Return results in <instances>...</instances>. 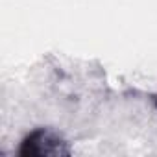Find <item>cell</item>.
Returning a JSON list of instances; mask_svg holds the SVG:
<instances>
[{
  "instance_id": "6da1fadb",
  "label": "cell",
  "mask_w": 157,
  "mask_h": 157,
  "mask_svg": "<svg viewBox=\"0 0 157 157\" xmlns=\"http://www.w3.org/2000/svg\"><path fill=\"white\" fill-rule=\"evenodd\" d=\"M70 148L67 142L50 129L32 131L21 144L19 155L22 157H44V155H68Z\"/></svg>"
}]
</instances>
